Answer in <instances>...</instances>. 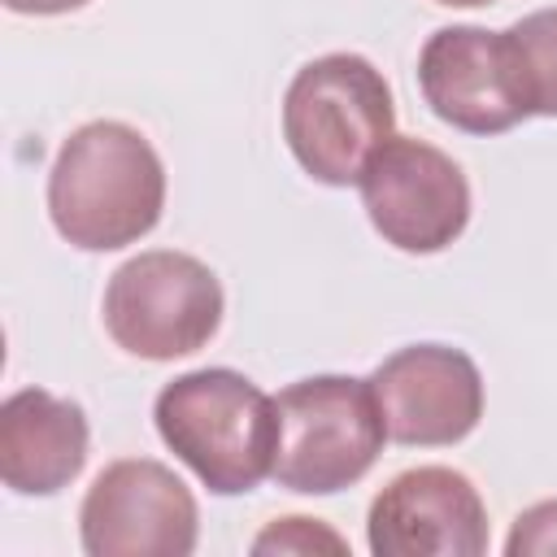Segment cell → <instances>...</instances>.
I'll use <instances>...</instances> for the list:
<instances>
[{
	"instance_id": "cell-1",
	"label": "cell",
	"mask_w": 557,
	"mask_h": 557,
	"mask_svg": "<svg viewBox=\"0 0 557 557\" xmlns=\"http://www.w3.org/2000/svg\"><path fill=\"white\" fill-rule=\"evenodd\" d=\"M165 209V165L126 122L78 126L48 174V218L83 252H113L144 239Z\"/></svg>"
},
{
	"instance_id": "cell-2",
	"label": "cell",
	"mask_w": 557,
	"mask_h": 557,
	"mask_svg": "<svg viewBox=\"0 0 557 557\" xmlns=\"http://www.w3.org/2000/svg\"><path fill=\"white\" fill-rule=\"evenodd\" d=\"M157 435L213 492L244 496L274 474L278 409L252 379L226 366L178 374L157 392Z\"/></svg>"
},
{
	"instance_id": "cell-3",
	"label": "cell",
	"mask_w": 557,
	"mask_h": 557,
	"mask_svg": "<svg viewBox=\"0 0 557 557\" xmlns=\"http://www.w3.org/2000/svg\"><path fill=\"white\" fill-rule=\"evenodd\" d=\"M396 104L383 70L357 52H326L296 70L283 96V139L300 170L326 187L361 178L392 139Z\"/></svg>"
},
{
	"instance_id": "cell-4",
	"label": "cell",
	"mask_w": 557,
	"mask_h": 557,
	"mask_svg": "<svg viewBox=\"0 0 557 557\" xmlns=\"http://www.w3.org/2000/svg\"><path fill=\"white\" fill-rule=\"evenodd\" d=\"M278 409V453L274 479L287 492L331 496L370 474L383 453L387 426L370 379L313 374L287 383L274 396Z\"/></svg>"
},
{
	"instance_id": "cell-5",
	"label": "cell",
	"mask_w": 557,
	"mask_h": 557,
	"mask_svg": "<svg viewBox=\"0 0 557 557\" xmlns=\"http://www.w3.org/2000/svg\"><path fill=\"white\" fill-rule=\"evenodd\" d=\"M218 274L174 248H152L122 261L104 287V331L144 361H174L205 348L222 326Z\"/></svg>"
},
{
	"instance_id": "cell-6",
	"label": "cell",
	"mask_w": 557,
	"mask_h": 557,
	"mask_svg": "<svg viewBox=\"0 0 557 557\" xmlns=\"http://www.w3.org/2000/svg\"><path fill=\"white\" fill-rule=\"evenodd\" d=\"M200 509L191 487L152 457L109 461L78 505L87 557H191Z\"/></svg>"
},
{
	"instance_id": "cell-7",
	"label": "cell",
	"mask_w": 557,
	"mask_h": 557,
	"mask_svg": "<svg viewBox=\"0 0 557 557\" xmlns=\"http://www.w3.org/2000/svg\"><path fill=\"white\" fill-rule=\"evenodd\" d=\"M370 226L400 252H444L470 222V183L461 165L413 135H392L357 178Z\"/></svg>"
},
{
	"instance_id": "cell-8",
	"label": "cell",
	"mask_w": 557,
	"mask_h": 557,
	"mask_svg": "<svg viewBox=\"0 0 557 557\" xmlns=\"http://www.w3.org/2000/svg\"><path fill=\"white\" fill-rule=\"evenodd\" d=\"M418 87L431 113L466 135H500L531 117L505 30L440 26L418 52Z\"/></svg>"
},
{
	"instance_id": "cell-9",
	"label": "cell",
	"mask_w": 557,
	"mask_h": 557,
	"mask_svg": "<svg viewBox=\"0 0 557 557\" xmlns=\"http://www.w3.org/2000/svg\"><path fill=\"white\" fill-rule=\"evenodd\" d=\"M387 440L444 448L466 440L483 418V374L470 352L448 344H409L370 374Z\"/></svg>"
},
{
	"instance_id": "cell-10",
	"label": "cell",
	"mask_w": 557,
	"mask_h": 557,
	"mask_svg": "<svg viewBox=\"0 0 557 557\" xmlns=\"http://www.w3.org/2000/svg\"><path fill=\"white\" fill-rule=\"evenodd\" d=\"M374 557H479L487 553V509L479 487L453 466L396 474L366 513Z\"/></svg>"
},
{
	"instance_id": "cell-11",
	"label": "cell",
	"mask_w": 557,
	"mask_h": 557,
	"mask_svg": "<svg viewBox=\"0 0 557 557\" xmlns=\"http://www.w3.org/2000/svg\"><path fill=\"white\" fill-rule=\"evenodd\" d=\"M87 413L78 400L22 387L0 405V479L17 496H52L87 466Z\"/></svg>"
},
{
	"instance_id": "cell-12",
	"label": "cell",
	"mask_w": 557,
	"mask_h": 557,
	"mask_svg": "<svg viewBox=\"0 0 557 557\" xmlns=\"http://www.w3.org/2000/svg\"><path fill=\"white\" fill-rule=\"evenodd\" d=\"M531 117H557V9H535L509 30Z\"/></svg>"
},
{
	"instance_id": "cell-13",
	"label": "cell",
	"mask_w": 557,
	"mask_h": 557,
	"mask_svg": "<svg viewBox=\"0 0 557 557\" xmlns=\"http://www.w3.org/2000/svg\"><path fill=\"white\" fill-rule=\"evenodd\" d=\"M348 553V544L322 527L318 518H278L274 527H265L257 540H252V553Z\"/></svg>"
},
{
	"instance_id": "cell-14",
	"label": "cell",
	"mask_w": 557,
	"mask_h": 557,
	"mask_svg": "<svg viewBox=\"0 0 557 557\" xmlns=\"http://www.w3.org/2000/svg\"><path fill=\"white\" fill-rule=\"evenodd\" d=\"M509 557H531V553H557V500H540L513 518V531L505 540Z\"/></svg>"
},
{
	"instance_id": "cell-15",
	"label": "cell",
	"mask_w": 557,
	"mask_h": 557,
	"mask_svg": "<svg viewBox=\"0 0 557 557\" xmlns=\"http://www.w3.org/2000/svg\"><path fill=\"white\" fill-rule=\"evenodd\" d=\"M87 0H4V9L13 13H30V17H57V13H74Z\"/></svg>"
},
{
	"instance_id": "cell-16",
	"label": "cell",
	"mask_w": 557,
	"mask_h": 557,
	"mask_svg": "<svg viewBox=\"0 0 557 557\" xmlns=\"http://www.w3.org/2000/svg\"><path fill=\"white\" fill-rule=\"evenodd\" d=\"M435 4H448V9H479V4H496V0H435Z\"/></svg>"
}]
</instances>
